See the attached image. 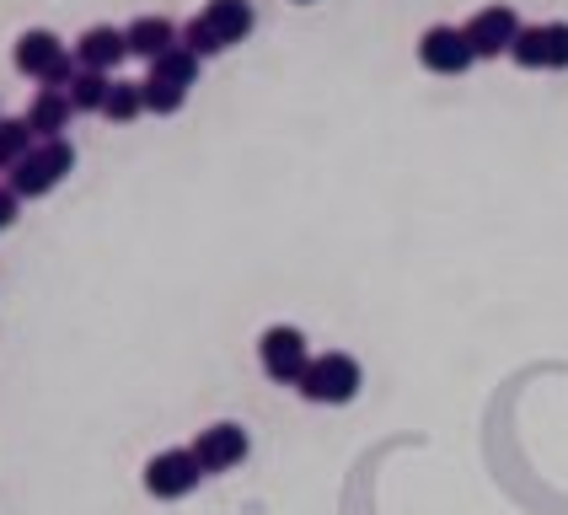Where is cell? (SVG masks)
<instances>
[{"instance_id": "1", "label": "cell", "mask_w": 568, "mask_h": 515, "mask_svg": "<svg viewBox=\"0 0 568 515\" xmlns=\"http://www.w3.org/2000/svg\"><path fill=\"white\" fill-rule=\"evenodd\" d=\"M354 392H359V360L354 354H316L312 365H306V376H301V397L306 403H327V408H338V403H354Z\"/></svg>"}, {"instance_id": "2", "label": "cell", "mask_w": 568, "mask_h": 515, "mask_svg": "<svg viewBox=\"0 0 568 515\" xmlns=\"http://www.w3.org/2000/svg\"><path fill=\"white\" fill-rule=\"evenodd\" d=\"M70 166H75V151H70L64 140H49V145L28 151V156L11 166V193H17V199H43Z\"/></svg>"}, {"instance_id": "3", "label": "cell", "mask_w": 568, "mask_h": 515, "mask_svg": "<svg viewBox=\"0 0 568 515\" xmlns=\"http://www.w3.org/2000/svg\"><path fill=\"white\" fill-rule=\"evenodd\" d=\"M257 360H263V371H268V382H284V386H301L306 376V365H312V350H306V333L301 327H268L263 339H257Z\"/></svg>"}, {"instance_id": "4", "label": "cell", "mask_w": 568, "mask_h": 515, "mask_svg": "<svg viewBox=\"0 0 568 515\" xmlns=\"http://www.w3.org/2000/svg\"><path fill=\"white\" fill-rule=\"evenodd\" d=\"M199 478H204V467H199L193 451H161L145 462V494L151 499H183L199 488Z\"/></svg>"}, {"instance_id": "5", "label": "cell", "mask_w": 568, "mask_h": 515, "mask_svg": "<svg viewBox=\"0 0 568 515\" xmlns=\"http://www.w3.org/2000/svg\"><path fill=\"white\" fill-rule=\"evenodd\" d=\"M509 54H515V64H526V70H568V22L520 28Z\"/></svg>"}, {"instance_id": "6", "label": "cell", "mask_w": 568, "mask_h": 515, "mask_svg": "<svg viewBox=\"0 0 568 515\" xmlns=\"http://www.w3.org/2000/svg\"><path fill=\"white\" fill-rule=\"evenodd\" d=\"M515 38H520V17H515L509 6H483L473 22H467V43H473L477 60H499V54H509Z\"/></svg>"}, {"instance_id": "7", "label": "cell", "mask_w": 568, "mask_h": 515, "mask_svg": "<svg viewBox=\"0 0 568 515\" xmlns=\"http://www.w3.org/2000/svg\"><path fill=\"white\" fill-rule=\"evenodd\" d=\"M418 60H424V70H435V75H462L477 54H473V43H467V28H429L418 38Z\"/></svg>"}, {"instance_id": "8", "label": "cell", "mask_w": 568, "mask_h": 515, "mask_svg": "<svg viewBox=\"0 0 568 515\" xmlns=\"http://www.w3.org/2000/svg\"><path fill=\"white\" fill-rule=\"evenodd\" d=\"M193 456H199L204 473H225V467H236L247 456V430L242 424H210V430H199Z\"/></svg>"}, {"instance_id": "9", "label": "cell", "mask_w": 568, "mask_h": 515, "mask_svg": "<svg viewBox=\"0 0 568 515\" xmlns=\"http://www.w3.org/2000/svg\"><path fill=\"white\" fill-rule=\"evenodd\" d=\"M11 60H17V70H22V75H49V70L64 60V49H60V38H54V32L32 28V32H22V38H17V54H11Z\"/></svg>"}, {"instance_id": "10", "label": "cell", "mask_w": 568, "mask_h": 515, "mask_svg": "<svg viewBox=\"0 0 568 515\" xmlns=\"http://www.w3.org/2000/svg\"><path fill=\"white\" fill-rule=\"evenodd\" d=\"M124 38H129V54H145L151 64H156L166 49H178V28H172L166 17H140V22L124 28Z\"/></svg>"}, {"instance_id": "11", "label": "cell", "mask_w": 568, "mask_h": 515, "mask_svg": "<svg viewBox=\"0 0 568 515\" xmlns=\"http://www.w3.org/2000/svg\"><path fill=\"white\" fill-rule=\"evenodd\" d=\"M129 54V38L119 28H87L81 32V64L87 70H108Z\"/></svg>"}, {"instance_id": "12", "label": "cell", "mask_w": 568, "mask_h": 515, "mask_svg": "<svg viewBox=\"0 0 568 515\" xmlns=\"http://www.w3.org/2000/svg\"><path fill=\"white\" fill-rule=\"evenodd\" d=\"M204 22L221 32V43H242L247 32H253V6L247 0H210V11H204Z\"/></svg>"}, {"instance_id": "13", "label": "cell", "mask_w": 568, "mask_h": 515, "mask_svg": "<svg viewBox=\"0 0 568 515\" xmlns=\"http://www.w3.org/2000/svg\"><path fill=\"white\" fill-rule=\"evenodd\" d=\"M64 124H70V92H38V102L28 108V129L54 140Z\"/></svg>"}, {"instance_id": "14", "label": "cell", "mask_w": 568, "mask_h": 515, "mask_svg": "<svg viewBox=\"0 0 568 515\" xmlns=\"http://www.w3.org/2000/svg\"><path fill=\"white\" fill-rule=\"evenodd\" d=\"M140 108H145V92H140V81H113V87H108V102H102V113H108V119L129 124V119H134Z\"/></svg>"}, {"instance_id": "15", "label": "cell", "mask_w": 568, "mask_h": 515, "mask_svg": "<svg viewBox=\"0 0 568 515\" xmlns=\"http://www.w3.org/2000/svg\"><path fill=\"white\" fill-rule=\"evenodd\" d=\"M151 75H161V81H178V87H193V75H199V54H189V49L178 43V49H166V54L151 64Z\"/></svg>"}, {"instance_id": "16", "label": "cell", "mask_w": 568, "mask_h": 515, "mask_svg": "<svg viewBox=\"0 0 568 515\" xmlns=\"http://www.w3.org/2000/svg\"><path fill=\"white\" fill-rule=\"evenodd\" d=\"M108 87H113V81H108V75H102V70H87V75H75V81H70V108H87V113H102V102H108Z\"/></svg>"}, {"instance_id": "17", "label": "cell", "mask_w": 568, "mask_h": 515, "mask_svg": "<svg viewBox=\"0 0 568 515\" xmlns=\"http://www.w3.org/2000/svg\"><path fill=\"white\" fill-rule=\"evenodd\" d=\"M140 92H145V108H151V113H178V108H183V97H189V87L151 75V81H140Z\"/></svg>"}, {"instance_id": "18", "label": "cell", "mask_w": 568, "mask_h": 515, "mask_svg": "<svg viewBox=\"0 0 568 515\" xmlns=\"http://www.w3.org/2000/svg\"><path fill=\"white\" fill-rule=\"evenodd\" d=\"M28 119H0V166H17L28 156Z\"/></svg>"}, {"instance_id": "19", "label": "cell", "mask_w": 568, "mask_h": 515, "mask_svg": "<svg viewBox=\"0 0 568 515\" xmlns=\"http://www.w3.org/2000/svg\"><path fill=\"white\" fill-rule=\"evenodd\" d=\"M183 49H189V54H199V60H210V54H221L225 43H221V32L210 28L204 17H193L189 28H183Z\"/></svg>"}, {"instance_id": "20", "label": "cell", "mask_w": 568, "mask_h": 515, "mask_svg": "<svg viewBox=\"0 0 568 515\" xmlns=\"http://www.w3.org/2000/svg\"><path fill=\"white\" fill-rule=\"evenodd\" d=\"M17 221V193H0V231Z\"/></svg>"}]
</instances>
